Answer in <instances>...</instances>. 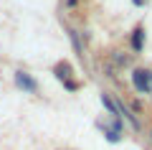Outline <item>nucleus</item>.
<instances>
[{"instance_id":"8","label":"nucleus","mask_w":152,"mask_h":150,"mask_svg":"<svg viewBox=\"0 0 152 150\" xmlns=\"http://www.w3.org/2000/svg\"><path fill=\"white\" fill-rule=\"evenodd\" d=\"M64 89H69V92H76V89H79V84H76L74 79H66V81H64Z\"/></svg>"},{"instance_id":"6","label":"nucleus","mask_w":152,"mask_h":150,"mask_svg":"<svg viewBox=\"0 0 152 150\" xmlns=\"http://www.w3.org/2000/svg\"><path fill=\"white\" fill-rule=\"evenodd\" d=\"M104 135H107V140H109V143H117V140L122 137V135L117 132V130H107V127H104Z\"/></svg>"},{"instance_id":"7","label":"nucleus","mask_w":152,"mask_h":150,"mask_svg":"<svg viewBox=\"0 0 152 150\" xmlns=\"http://www.w3.org/2000/svg\"><path fill=\"white\" fill-rule=\"evenodd\" d=\"M112 61H117V64H119V66H124V64H127V56L122 54V51H114V56H112Z\"/></svg>"},{"instance_id":"2","label":"nucleus","mask_w":152,"mask_h":150,"mask_svg":"<svg viewBox=\"0 0 152 150\" xmlns=\"http://www.w3.org/2000/svg\"><path fill=\"white\" fill-rule=\"evenodd\" d=\"M13 81H15V86H18V89H23V92H31V94H33V92H38V81L33 79V76H28L26 71H20V69L13 71Z\"/></svg>"},{"instance_id":"12","label":"nucleus","mask_w":152,"mask_h":150,"mask_svg":"<svg viewBox=\"0 0 152 150\" xmlns=\"http://www.w3.org/2000/svg\"><path fill=\"white\" fill-rule=\"evenodd\" d=\"M150 140H152V130H150Z\"/></svg>"},{"instance_id":"3","label":"nucleus","mask_w":152,"mask_h":150,"mask_svg":"<svg viewBox=\"0 0 152 150\" xmlns=\"http://www.w3.org/2000/svg\"><path fill=\"white\" fill-rule=\"evenodd\" d=\"M102 104H104V107L109 109V115H112L114 120L119 117V102H114V99H112V97L107 94V92H102Z\"/></svg>"},{"instance_id":"10","label":"nucleus","mask_w":152,"mask_h":150,"mask_svg":"<svg viewBox=\"0 0 152 150\" xmlns=\"http://www.w3.org/2000/svg\"><path fill=\"white\" fill-rule=\"evenodd\" d=\"M76 3H79V0H64V5H66V8H74Z\"/></svg>"},{"instance_id":"11","label":"nucleus","mask_w":152,"mask_h":150,"mask_svg":"<svg viewBox=\"0 0 152 150\" xmlns=\"http://www.w3.org/2000/svg\"><path fill=\"white\" fill-rule=\"evenodd\" d=\"M145 3H147V0H134V5H145Z\"/></svg>"},{"instance_id":"4","label":"nucleus","mask_w":152,"mask_h":150,"mask_svg":"<svg viewBox=\"0 0 152 150\" xmlns=\"http://www.w3.org/2000/svg\"><path fill=\"white\" fill-rule=\"evenodd\" d=\"M132 46H134L137 54L145 48V31H142V26H137L134 31H132Z\"/></svg>"},{"instance_id":"5","label":"nucleus","mask_w":152,"mask_h":150,"mask_svg":"<svg viewBox=\"0 0 152 150\" xmlns=\"http://www.w3.org/2000/svg\"><path fill=\"white\" fill-rule=\"evenodd\" d=\"M69 38H71V43H74L76 54H79V56L84 59L86 54H84V43H81V38H79V31H74V28H71V31H69Z\"/></svg>"},{"instance_id":"9","label":"nucleus","mask_w":152,"mask_h":150,"mask_svg":"<svg viewBox=\"0 0 152 150\" xmlns=\"http://www.w3.org/2000/svg\"><path fill=\"white\" fill-rule=\"evenodd\" d=\"M127 109H129V112H132V109H137V112H142V104L137 102V99H132V102H129V107H127Z\"/></svg>"},{"instance_id":"1","label":"nucleus","mask_w":152,"mask_h":150,"mask_svg":"<svg viewBox=\"0 0 152 150\" xmlns=\"http://www.w3.org/2000/svg\"><path fill=\"white\" fill-rule=\"evenodd\" d=\"M132 86L140 94H150L152 92V71L150 69H134L132 71Z\"/></svg>"}]
</instances>
